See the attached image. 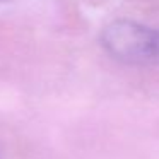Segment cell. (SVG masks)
I'll use <instances>...</instances> for the list:
<instances>
[{"mask_svg":"<svg viewBox=\"0 0 159 159\" xmlns=\"http://www.w3.org/2000/svg\"><path fill=\"white\" fill-rule=\"evenodd\" d=\"M101 45L113 58L130 65H159V29L132 21L111 22Z\"/></svg>","mask_w":159,"mask_h":159,"instance_id":"obj_1","label":"cell"}]
</instances>
